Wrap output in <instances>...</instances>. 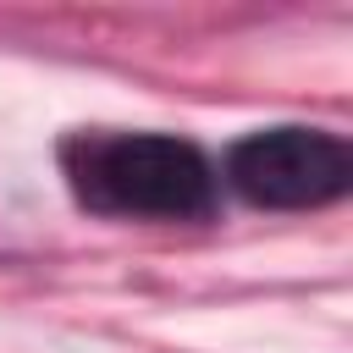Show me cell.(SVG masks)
I'll use <instances>...</instances> for the list:
<instances>
[{"instance_id": "obj_1", "label": "cell", "mask_w": 353, "mask_h": 353, "mask_svg": "<svg viewBox=\"0 0 353 353\" xmlns=\"http://www.w3.org/2000/svg\"><path fill=\"white\" fill-rule=\"evenodd\" d=\"M72 199L105 221H215V160L176 132L77 127L55 149Z\"/></svg>"}, {"instance_id": "obj_2", "label": "cell", "mask_w": 353, "mask_h": 353, "mask_svg": "<svg viewBox=\"0 0 353 353\" xmlns=\"http://www.w3.org/2000/svg\"><path fill=\"white\" fill-rule=\"evenodd\" d=\"M215 176L254 210H325L353 188V149L331 127H259L226 143Z\"/></svg>"}]
</instances>
